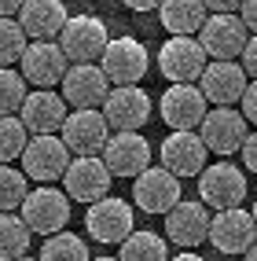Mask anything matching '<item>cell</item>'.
Masks as SVG:
<instances>
[{"mask_svg": "<svg viewBox=\"0 0 257 261\" xmlns=\"http://www.w3.org/2000/svg\"><path fill=\"white\" fill-rule=\"evenodd\" d=\"M210 221H213V214L202 199L198 202L180 199L173 210L165 214V236H169V243H177V247L195 250L202 243H210Z\"/></svg>", "mask_w": 257, "mask_h": 261, "instance_id": "20", "label": "cell"}, {"mask_svg": "<svg viewBox=\"0 0 257 261\" xmlns=\"http://www.w3.org/2000/svg\"><path fill=\"white\" fill-rule=\"evenodd\" d=\"M210 243L220 250V254H246L253 243H257V221L250 210L243 206H232V210H217L213 221H210Z\"/></svg>", "mask_w": 257, "mask_h": 261, "instance_id": "15", "label": "cell"}, {"mask_svg": "<svg viewBox=\"0 0 257 261\" xmlns=\"http://www.w3.org/2000/svg\"><path fill=\"white\" fill-rule=\"evenodd\" d=\"M206 111H210V99L202 96V89L195 81H180L169 85L158 99V114L169 129H198Z\"/></svg>", "mask_w": 257, "mask_h": 261, "instance_id": "13", "label": "cell"}, {"mask_svg": "<svg viewBox=\"0 0 257 261\" xmlns=\"http://www.w3.org/2000/svg\"><path fill=\"white\" fill-rule=\"evenodd\" d=\"M250 214H253V221H257V199H253V206H250Z\"/></svg>", "mask_w": 257, "mask_h": 261, "instance_id": "43", "label": "cell"}, {"mask_svg": "<svg viewBox=\"0 0 257 261\" xmlns=\"http://www.w3.org/2000/svg\"><path fill=\"white\" fill-rule=\"evenodd\" d=\"M198 41L210 59H239L250 41V30L235 11H210V19L198 30Z\"/></svg>", "mask_w": 257, "mask_h": 261, "instance_id": "6", "label": "cell"}, {"mask_svg": "<svg viewBox=\"0 0 257 261\" xmlns=\"http://www.w3.org/2000/svg\"><path fill=\"white\" fill-rule=\"evenodd\" d=\"M26 0H0V19H15Z\"/></svg>", "mask_w": 257, "mask_h": 261, "instance_id": "37", "label": "cell"}, {"mask_svg": "<svg viewBox=\"0 0 257 261\" xmlns=\"http://www.w3.org/2000/svg\"><path fill=\"white\" fill-rule=\"evenodd\" d=\"M239 4H243V0H206L210 11H239Z\"/></svg>", "mask_w": 257, "mask_h": 261, "instance_id": "38", "label": "cell"}, {"mask_svg": "<svg viewBox=\"0 0 257 261\" xmlns=\"http://www.w3.org/2000/svg\"><path fill=\"white\" fill-rule=\"evenodd\" d=\"M99 66L110 77V85H140L147 66H151L147 44L136 37H110L99 56Z\"/></svg>", "mask_w": 257, "mask_h": 261, "instance_id": "4", "label": "cell"}, {"mask_svg": "<svg viewBox=\"0 0 257 261\" xmlns=\"http://www.w3.org/2000/svg\"><path fill=\"white\" fill-rule=\"evenodd\" d=\"M243 261H257V243H253V247H250V250L243 254Z\"/></svg>", "mask_w": 257, "mask_h": 261, "instance_id": "40", "label": "cell"}, {"mask_svg": "<svg viewBox=\"0 0 257 261\" xmlns=\"http://www.w3.org/2000/svg\"><path fill=\"white\" fill-rule=\"evenodd\" d=\"M239 63H243L246 77H257V33H250V41L243 48V56H239Z\"/></svg>", "mask_w": 257, "mask_h": 261, "instance_id": "33", "label": "cell"}, {"mask_svg": "<svg viewBox=\"0 0 257 261\" xmlns=\"http://www.w3.org/2000/svg\"><path fill=\"white\" fill-rule=\"evenodd\" d=\"M26 30L19 19H0V66H11L22 59L26 51Z\"/></svg>", "mask_w": 257, "mask_h": 261, "instance_id": "31", "label": "cell"}, {"mask_svg": "<svg viewBox=\"0 0 257 261\" xmlns=\"http://www.w3.org/2000/svg\"><path fill=\"white\" fill-rule=\"evenodd\" d=\"M107 41H110V33L103 26V19H96V15H70L63 33H59V44H63L70 63H99Z\"/></svg>", "mask_w": 257, "mask_h": 261, "instance_id": "11", "label": "cell"}, {"mask_svg": "<svg viewBox=\"0 0 257 261\" xmlns=\"http://www.w3.org/2000/svg\"><path fill=\"white\" fill-rule=\"evenodd\" d=\"M198 199L210 210H232L246 199V173L232 162H213L198 173Z\"/></svg>", "mask_w": 257, "mask_h": 261, "instance_id": "5", "label": "cell"}, {"mask_svg": "<svg viewBox=\"0 0 257 261\" xmlns=\"http://www.w3.org/2000/svg\"><path fill=\"white\" fill-rule=\"evenodd\" d=\"M158 159L165 169H173L177 177H198L210 159V147L198 136V129H173L158 147Z\"/></svg>", "mask_w": 257, "mask_h": 261, "instance_id": "17", "label": "cell"}, {"mask_svg": "<svg viewBox=\"0 0 257 261\" xmlns=\"http://www.w3.org/2000/svg\"><path fill=\"white\" fill-rule=\"evenodd\" d=\"M70 159H74V151L66 147L59 133H41V136H30V144L22 151V173L37 184H55V180H63Z\"/></svg>", "mask_w": 257, "mask_h": 261, "instance_id": "2", "label": "cell"}, {"mask_svg": "<svg viewBox=\"0 0 257 261\" xmlns=\"http://www.w3.org/2000/svg\"><path fill=\"white\" fill-rule=\"evenodd\" d=\"M33 232L19 214H0V261H15L30 254Z\"/></svg>", "mask_w": 257, "mask_h": 261, "instance_id": "26", "label": "cell"}, {"mask_svg": "<svg viewBox=\"0 0 257 261\" xmlns=\"http://www.w3.org/2000/svg\"><path fill=\"white\" fill-rule=\"evenodd\" d=\"M99 111L114 133H140L151 118V96L140 85H110V96L103 99Z\"/></svg>", "mask_w": 257, "mask_h": 261, "instance_id": "10", "label": "cell"}, {"mask_svg": "<svg viewBox=\"0 0 257 261\" xmlns=\"http://www.w3.org/2000/svg\"><path fill=\"white\" fill-rule=\"evenodd\" d=\"M169 261H206V257H198L195 250H180L177 257H169Z\"/></svg>", "mask_w": 257, "mask_h": 261, "instance_id": "39", "label": "cell"}, {"mask_svg": "<svg viewBox=\"0 0 257 261\" xmlns=\"http://www.w3.org/2000/svg\"><path fill=\"white\" fill-rule=\"evenodd\" d=\"M59 136L66 140L74 154H99L103 144L110 140V121L103 118L99 107H84V111H70L63 121Z\"/></svg>", "mask_w": 257, "mask_h": 261, "instance_id": "19", "label": "cell"}, {"mask_svg": "<svg viewBox=\"0 0 257 261\" xmlns=\"http://www.w3.org/2000/svg\"><path fill=\"white\" fill-rule=\"evenodd\" d=\"M19 70H22L26 85L55 89V85L66 77V70H70V59H66L59 41H30L22 59H19Z\"/></svg>", "mask_w": 257, "mask_h": 261, "instance_id": "12", "label": "cell"}, {"mask_svg": "<svg viewBox=\"0 0 257 261\" xmlns=\"http://www.w3.org/2000/svg\"><path fill=\"white\" fill-rule=\"evenodd\" d=\"M59 92L74 111L103 107V99L110 96V77L103 74L99 63H70L66 77L59 81Z\"/></svg>", "mask_w": 257, "mask_h": 261, "instance_id": "14", "label": "cell"}, {"mask_svg": "<svg viewBox=\"0 0 257 261\" xmlns=\"http://www.w3.org/2000/svg\"><path fill=\"white\" fill-rule=\"evenodd\" d=\"M110 184H114V173L107 169V162L99 154H74L66 173H63V191L74 202H84V206L110 195Z\"/></svg>", "mask_w": 257, "mask_h": 261, "instance_id": "3", "label": "cell"}, {"mask_svg": "<svg viewBox=\"0 0 257 261\" xmlns=\"http://www.w3.org/2000/svg\"><path fill=\"white\" fill-rule=\"evenodd\" d=\"M92 261H122V257H110V254H103V257H92Z\"/></svg>", "mask_w": 257, "mask_h": 261, "instance_id": "41", "label": "cell"}, {"mask_svg": "<svg viewBox=\"0 0 257 261\" xmlns=\"http://www.w3.org/2000/svg\"><path fill=\"white\" fill-rule=\"evenodd\" d=\"M118 257L122 261H169V243L158 232L132 228L122 243H118Z\"/></svg>", "mask_w": 257, "mask_h": 261, "instance_id": "25", "label": "cell"}, {"mask_svg": "<svg viewBox=\"0 0 257 261\" xmlns=\"http://www.w3.org/2000/svg\"><path fill=\"white\" fill-rule=\"evenodd\" d=\"M158 19H162V30L173 37H195L202 22L210 19V8H206V0H162Z\"/></svg>", "mask_w": 257, "mask_h": 261, "instance_id": "24", "label": "cell"}, {"mask_svg": "<svg viewBox=\"0 0 257 261\" xmlns=\"http://www.w3.org/2000/svg\"><path fill=\"white\" fill-rule=\"evenodd\" d=\"M180 177L165 166H147L140 177H132V202L144 214H169L180 202Z\"/></svg>", "mask_w": 257, "mask_h": 261, "instance_id": "7", "label": "cell"}, {"mask_svg": "<svg viewBox=\"0 0 257 261\" xmlns=\"http://www.w3.org/2000/svg\"><path fill=\"white\" fill-rule=\"evenodd\" d=\"M41 261H92L89 254V243L74 232H55V236H44L41 243Z\"/></svg>", "mask_w": 257, "mask_h": 261, "instance_id": "27", "label": "cell"}, {"mask_svg": "<svg viewBox=\"0 0 257 261\" xmlns=\"http://www.w3.org/2000/svg\"><path fill=\"white\" fill-rule=\"evenodd\" d=\"M15 261H41V257H30V254H22V257H15Z\"/></svg>", "mask_w": 257, "mask_h": 261, "instance_id": "42", "label": "cell"}, {"mask_svg": "<svg viewBox=\"0 0 257 261\" xmlns=\"http://www.w3.org/2000/svg\"><path fill=\"white\" fill-rule=\"evenodd\" d=\"M122 4L144 15V11H158V4H162V0H122Z\"/></svg>", "mask_w": 257, "mask_h": 261, "instance_id": "36", "label": "cell"}, {"mask_svg": "<svg viewBox=\"0 0 257 261\" xmlns=\"http://www.w3.org/2000/svg\"><path fill=\"white\" fill-rule=\"evenodd\" d=\"M239 154H243V166H246L250 173H257V133H250L246 140H243V147H239Z\"/></svg>", "mask_w": 257, "mask_h": 261, "instance_id": "34", "label": "cell"}, {"mask_svg": "<svg viewBox=\"0 0 257 261\" xmlns=\"http://www.w3.org/2000/svg\"><path fill=\"white\" fill-rule=\"evenodd\" d=\"M15 19L22 22L26 37H33V41H55L63 33V26H66V19H70V11H66L63 0H26Z\"/></svg>", "mask_w": 257, "mask_h": 261, "instance_id": "23", "label": "cell"}, {"mask_svg": "<svg viewBox=\"0 0 257 261\" xmlns=\"http://www.w3.org/2000/svg\"><path fill=\"white\" fill-rule=\"evenodd\" d=\"M30 144V129L19 114H0V162L22 159V151Z\"/></svg>", "mask_w": 257, "mask_h": 261, "instance_id": "28", "label": "cell"}, {"mask_svg": "<svg viewBox=\"0 0 257 261\" xmlns=\"http://www.w3.org/2000/svg\"><path fill=\"white\" fill-rule=\"evenodd\" d=\"M246 70H243V63H235V59H213V63H206V70L198 77V89L202 96L213 103V107H235L239 99H243L246 92Z\"/></svg>", "mask_w": 257, "mask_h": 261, "instance_id": "18", "label": "cell"}, {"mask_svg": "<svg viewBox=\"0 0 257 261\" xmlns=\"http://www.w3.org/2000/svg\"><path fill=\"white\" fill-rule=\"evenodd\" d=\"M30 177L22 169H15L11 162H0V214H11V210H19L22 199L30 195Z\"/></svg>", "mask_w": 257, "mask_h": 261, "instance_id": "29", "label": "cell"}, {"mask_svg": "<svg viewBox=\"0 0 257 261\" xmlns=\"http://www.w3.org/2000/svg\"><path fill=\"white\" fill-rule=\"evenodd\" d=\"M22 103H26V77H22V70L0 66V114H19Z\"/></svg>", "mask_w": 257, "mask_h": 261, "instance_id": "30", "label": "cell"}, {"mask_svg": "<svg viewBox=\"0 0 257 261\" xmlns=\"http://www.w3.org/2000/svg\"><path fill=\"white\" fill-rule=\"evenodd\" d=\"M99 159L107 162V169L114 177H140V173L151 166V144L140 133H110V140L103 144Z\"/></svg>", "mask_w": 257, "mask_h": 261, "instance_id": "21", "label": "cell"}, {"mask_svg": "<svg viewBox=\"0 0 257 261\" xmlns=\"http://www.w3.org/2000/svg\"><path fill=\"white\" fill-rule=\"evenodd\" d=\"M206 63H210V56H206L198 37H173V33H169V41L158 48V70L169 85L198 81Z\"/></svg>", "mask_w": 257, "mask_h": 261, "instance_id": "8", "label": "cell"}, {"mask_svg": "<svg viewBox=\"0 0 257 261\" xmlns=\"http://www.w3.org/2000/svg\"><path fill=\"white\" fill-rule=\"evenodd\" d=\"M66 107H70V103L63 99V92H55V89H33V92H26V103L19 107V118L26 121L30 136L59 133L66 114H70Z\"/></svg>", "mask_w": 257, "mask_h": 261, "instance_id": "22", "label": "cell"}, {"mask_svg": "<svg viewBox=\"0 0 257 261\" xmlns=\"http://www.w3.org/2000/svg\"><path fill=\"white\" fill-rule=\"evenodd\" d=\"M239 107H243V114H246L250 125H257V77H250L246 92H243V99H239Z\"/></svg>", "mask_w": 257, "mask_h": 261, "instance_id": "32", "label": "cell"}, {"mask_svg": "<svg viewBox=\"0 0 257 261\" xmlns=\"http://www.w3.org/2000/svg\"><path fill=\"white\" fill-rule=\"evenodd\" d=\"M198 136L206 140V147L213 154H235L243 147V140L250 136V121L235 107H213V111H206L202 125H198Z\"/></svg>", "mask_w": 257, "mask_h": 261, "instance_id": "16", "label": "cell"}, {"mask_svg": "<svg viewBox=\"0 0 257 261\" xmlns=\"http://www.w3.org/2000/svg\"><path fill=\"white\" fill-rule=\"evenodd\" d=\"M136 228V214L125 199L118 195H103L96 202H89V214H84V232L96 243H122L129 232Z\"/></svg>", "mask_w": 257, "mask_h": 261, "instance_id": "9", "label": "cell"}, {"mask_svg": "<svg viewBox=\"0 0 257 261\" xmlns=\"http://www.w3.org/2000/svg\"><path fill=\"white\" fill-rule=\"evenodd\" d=\"M239 19L246 22L250 33H257V0H243V4H239Z\"/></svg>", "mask_w": 257, "mask_h": 261, "instance_id": "35", "label": "cell"}, {"mask_svg": "<svg viewBox=\"0 0 257 261\" xmlns=\"http://www.w3.org/2000/svg\"><path fill=\"white\" fill-rule=\"evenodd\" d=\"M70 195L51 184H41V188H30V195L22 199L19 206V217L30 224L33 236H55L66 228V221H70Z\"/></svg>", "mask_w": 257, "mask_h": 261, "instance_id": "1", "label": "cell"}]
</instances>
